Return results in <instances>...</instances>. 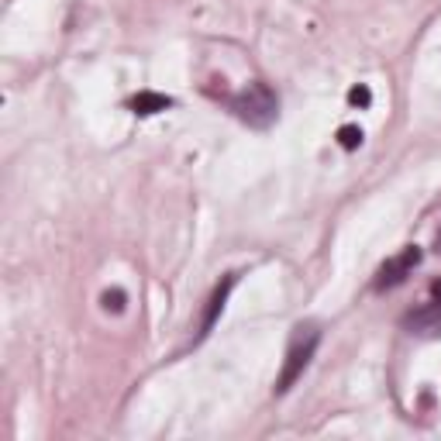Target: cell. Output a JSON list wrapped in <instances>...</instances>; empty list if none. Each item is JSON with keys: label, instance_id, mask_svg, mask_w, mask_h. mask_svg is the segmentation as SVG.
<instances>
[{"label": "cell", "instance_id": "obj_1", "mask_svg": "<svg viewBox=\"0 0 441 441\" xmlns=\"http://www.w3.org/2000/svg\"><path fill=\"white\" fill-rule=\"evenodd\" d=\"M231 110L249 124V128H269L279 117V97L269 83H249L242 93L231 97Z\"/></svg>", "mask_w": 441, "mask_h": 441}, {"label": "cell", "instance_id": "obj_2", "mask_svg": "<svg viewBox=\"0 0 441 441\" xmlns=\"http://www.w3.org/2000/svg\"><path fill=\"white\" fill-rule=\"evenodd\" d=\"M317 345H321V331H317L314 324H300V328L293 331L290 349H286V362H283L279 379H276V393H286V390L307 372V365H310V358L317 352Z\"/></svg>", "mask_w": 441, "mask_h": 441}, {"label": "cell", "instance_id": "obj_3", "mask_svg": "<svg viewBox=\"0 0 441 441\" xmlns=\"http://www.w3.org/2000/svg\"><path fill=\"white\" fill-rule=\"evenodd\" d=\"M421 259H424V252H421L417 245L400 249L393 259H386V263L379 265V272H376V279H372V290H376V293L397 290L400 283H407V276H414V269L421 265Z\"/></svg>", "mask_w": 441, "mask_h": 441}, {"label": "cell", "instance_id": "obj_4", "mask_svg": "<svg viewBox=\"0 0 441 441\" xmlns=\"http://www.w3.org/2000/svg\"><path fill=\"white\" fill-rule=\"evenodd\" d=\"M403 328H410L414 335H438L441 331V279L431 286V300L403 317Z\"/></svg>", "mask_w": 441, "mask_h": 441}, {"label": "cell", "instance_id": "obj_5", "mask_svg": "<svg viewBox=\"0 0 441 441\" xmlns=\"http://www.w3.org/2000/svg\"><path fill=\"white\" fill-rule=\"evenodd\" d=\"M235 283H238V272H228V276L214 286V293H210V300H207V307H203V317H200V331H197V338L210 335V328H214V324H217V317L224 314V303H228V297H231Z\"/></svg>", "mask_w": 441, "mask_h": 441}, {"label": "cell", "instance_id": "obj_6", "mask_svg": "<svg viewBox=\"0 0 441 441\" xmlns=\"http://www.w3.org/2000/svg\"><path fill=\"white\" fill-rule=\"evenodd\" d=\"M173 100L166 93H152V90H142L138 97H131V110L138 117H149V114H159V110H169Z\"/></svg>", "mask_w": 441, "mask_h": 441}, {"label": "cell", "instance_id": "obj_7", "mask_svg": "<svg viewBox=\"0 0 441 441\" xmlns=\"http://www.w3.org/2000/svg\"><path fill=\"white\" fill-rule=\"evenodd\" d=\"M362 128L358 124H345V128H338V145L345 149V152H355L358 145H362Z\"/></svg>", "mask_w": 441, "mask_h": 441}, {"label": "cell", "instance_id": "obj_8", "mask_svg": "<svg viewBox=\"0 0 441 441\" xmlns=\"http://www.w3.org/2000/svg\"><path fill=\"white\" fill-rule=\"evenodd\" d=\"M100 303H103V310H110V314H121V310L128 307V297H124V290H107V293L100 297Z\"/></svg>", "mask_w": 441, "mask_h": 441}, {"label": "cell", "instance_id": "obj_9", "mask_svg": "<svg viewBox=\"0 0 441 441\" xmlns=\"http://www.w3.org/2000/svg\"><path fill=\"white\" fill-rule=\"evenodd\" d=\"M349 103H352V107H358V110H365V107L372 103V90L365 87V83L352 87V90H349Z\"/></svg>", "mask_w": 441, "mask_h": 441}, {"label": "cell", "instance_id": "obj_10", "mask_svg": "<svg viewBox=\"0 0 441 441\" xmlns=\"http://www.w3.org/2000/svg\"><path fill=\"white\" fill-rule=\"evenodd\" d=\"M435 249H438V256H441V228H438V235H435Z\"/></svg>", "mask_w": 441, "mask_h": 441}]
</instances>
